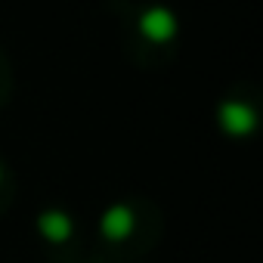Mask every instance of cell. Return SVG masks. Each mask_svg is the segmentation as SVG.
I'll use <instances>...</instances> for the list:
<instances>
[{
    "label": "cell",
    "instance_id": "1",
    "mask_svg": "<svg viewBox=\"0 0 263 263\" xmlns=\"http://www.w3.org/2000/svg\"><path fill=\"white\" fill-rule=\"evenodd\" d=\"M137 28H140V34H143L146 41H152V44H167V41L177 37L180 22H177V16H174L171 7L155 4V7H146V10L140 13Z\"/></svg>",
    "mask_w": 263,
    "mask_h": 263
},
{
    "label": "cell",
    "instance_id": "2",
    "mask_svg": "<svg viewBox=\"0 0 263 263\" xmlns=\"http://www.w3.org/2000/svg\"><path fill=\"white\" fill-rule=\"evenodd\" d=\"M220 127L226 130V134H232V137H245V134H251L254 130V124H257V115H254V108L248 105V102H238V99H226L223 105H220Z\"/></svg>",
    "mask_w": 263,
    "mask_h": 263
},
{
    "label": "cell",
    "instance_id": "3",
    "mask_svg": "<svg viewBox=\"0 0 263 263\" xmlns=\"http://www.w3.org/2000/svg\"><path fill=\"white\" fill-rule=\"evenodd\" d=\"M41 229H44L50 238H65V235H68V220H65L62 214H47V217L41 220Z\"/></svg>",
    "mask_w": 263,
    "mask_h": 263
},
{
    "label": "cell",
    "instance_id": "4",
    "mask_svg": "<svg viewBox=\"0 0 263 263\" xmlns=\"http://www.w3.org/2000/svg\"><path fill=\"white\" fill-rule=\"evenodd\" d=\"M127 223H130L127 211H124V208H115V211H108V217H105V232H108V235H121V232H127Z\"/></svg>",
    "mask_w": 263,
    "mask_h": 263
},
{
    "label": "cell",
    "instance_id": "5",
    "mask_svg": "<svg viewBox=\"0 0 263 263\" xmlns=\"http://www.w3.org/2000/svg\"><path fill=\"white\" fill-rule=\"evenodd\" d=\"M0 177H4V174H0Z\"/></svg>",
    "mask_w": 263,
    "mask_h": 263
}]
</instances>
